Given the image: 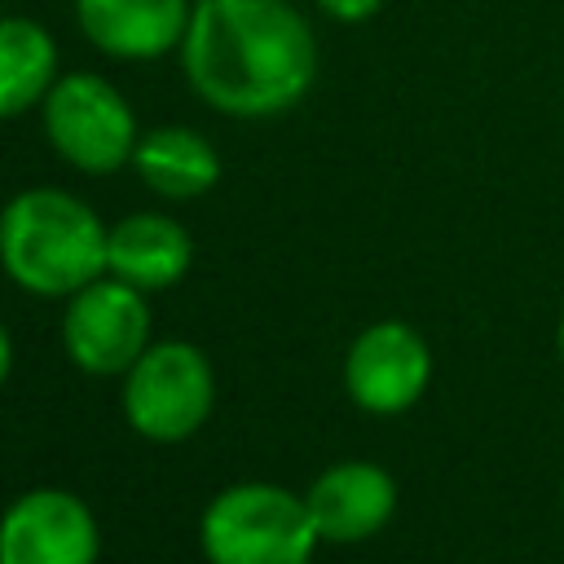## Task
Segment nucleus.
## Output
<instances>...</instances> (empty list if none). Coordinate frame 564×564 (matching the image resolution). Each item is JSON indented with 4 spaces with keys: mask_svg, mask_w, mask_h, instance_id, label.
Returning <instances> with one entry per match:
<instances>
[{
    "mask_svg": "<svg viewBox=\"0 0 564 564\" xmlns=\"http://www.w3.org/2000/svg\"><path fill=\"white\" fill-rule=\"evenodd\" d=\"M317 31L291 0H198L181 40L185 84L229 119H278L317 84Z\"/></svg>",
    "mask_w": 564,
    "mask_h": 564,
    "instance_id": "nucleus-1",
    "label": "nucleus"
},
{
    "mask_svg": "<svg viewBox=\"0 0 564 564\" xmlns=\"http://www.w3.org/2000/svg\"><path fill=\"white\" fill-rule=\"evenodd\" d=\"M101 216L70 189L31 185L0 212V269L31 295L70 300L106 273Z\"/></svg>",
    "mask_w": 564,
    "mask_h": 564,
    "instance_id": "nucleus-2",
    "label": "nucleus"
},
{
    "mask_svg": "<svg viewBox=\"0 0 564 564\" xmlns=\"http://www.w3.org/2000/svg\"><path fill=\"white\" fill-rule=\"evenodd\" d=\"M317 542L304 494L269 480H238L220 489L198 520L207 564H308Z\"/></svg>",
    "mask_w": 564,
    "mask_h": 564,
    "instance_id": "nucleus-3",
    "label": "nucleus"
},
{
    "mask_svg": "<svg viewBox=\"0 0 564 564\" xmlns=\"http://www.w3.org/2000/svg\"><path fill=\"white\" fill-rule=\"evenodd\" d=\"M40 123L57 159L88 176L132 167V150L141 141L132 101L97 70H62L40 101Z\"/></svg>",
    "mask_w": 564,
    "mask_h": 564,
    "instance_id": "nucleus-4",
    "label": "nucleus"
},
{
    "mask_svg": "<svg viewBox=\"0 0 564 564\" xmlns=\"http://www.w3.org/2000/svg\"><path fill=\"white\" fill-rule=\"evenodd\" d=\"M216 405V375L198 344H150L123 375V419L137 436L176 445L189 441Z\"/></svg>",
    "mask_w": 564,
    "mask_h": 564,
    "instance_id": "nucleus-5",
    "label": "nucleus"
},
{
    "mask_svg": "<svg viewBox=\"0 0 564 564\" xmlns=\"http://www.w3.org/2000/svg\"><path fill=\"white\" fill-rule=\"evenodd\" d=\"M62 344L66 357L84 370V375H128L132 361L150 348V304L145 291L101 273L88 286H79L66 300V317H62Z\"/></svg>",
    "mask_w": 564,
    "mask_h": 564,
    "instance_id": "nucleus-6",
    "label": "nucleus"
},
{
    "mask_svg": "<svg viewBox=\"0 0 564 564\" xmlns=\"http://www.w3.org/2000/svg\"><path fill=\"white\" fill-rule=\"evenodd\" d=\"M101 529L70 489H26L0 516V564H97Z\"/></svg>",
    "mask_w": 564,
    "mask_h": 564,
    "instance_id": "nucleus-7",
    "label": "nucleus"
},
{
    "mask_svg": "<svg viewBox=\"0 0 564 564\" xmlns=\"http://www.w3.org/2000/svg\"><path fill=\"white\" fill-rule=\"evenodd\" d=\"M432 379V352L423 335L405 322L366 326L344 357V388L366 414L410 410Z\"/></svg>",
    "mask_w": 564,
    "mask_h": 564,
    "instance_id": "nucleus-8",
    "label": "nucleus"
},
{
    "mask_svg": "<svg viewBox=\"0 0 564 564\" xmlns=\"http://www.w3.org/2000/svg\"><path fill=\"white\" fill-rule=\"evenodd\" d=\"M194 0H75L79 35L115 62H159L181 53Z\"/></svg>",
    "mask_w": 564,
    "mask_h": 564,
    "instance_id": "nucleus-9",
    "label": "nucleus"
},
{
    "mask_svg": "<svg viewBox=\"0 0 564 564\" xmlns=\"http://www.w3.org/2000/svg\"><path fill=\"white\" fill-rule=\"evenodd\" d=\"M304 502H308V516L322 542H366L392 520L397 480L379 463L348 458V463L326 467L308 485Z\"/></svg>",
    "mask_w": 564,
    "mask_h": 564,
    "instance_id": "nucleus-10",
    "label": "nucleus"
},
{
    "mask_svg": "<svg viewBox=\"0 0 564 564\" xmlns=\"http://www.w3.org/2000/svg\"><path fill=\"white\" fill-rule=\"evenodd\" d=\"M189 264H194V238L176 216L132 212L110 225L106 273L141 291H163V286H176L189 273Z\"/></svg>",
    "mask_w": 564,
    "mask_h": 564,
    "instance_id": "nucleus-11",
    "label": "nucleus"
},
{
    "mask_svg": "<svg viewBox=\"0 0 564 564\" xmlns=\"http://www.w3.org/2000/svg\"><path fill=\"white\" fill-rule=\"evenodd\" d=\"M132 172L159 198L189 203L220 181V154L198 128L159 123V128L141 132V141L132 150Z\"/></svg>",
    "mask_w": 564,
    "mask_h": 564,
    "instance_id": "nucleus-12",
    "label": "nucleus"
},
{
    "mask_svg": "<svg viewBox=\"0 0 564 564\" xmlns=\"http://www.w3.org/2000/svg\"><path fill=\"white\" fill-rule=\"evenodd\" d=\"M57 75L53 31L26 13H0V123L40 110Z\"/></svg>",
    "mask_w": 564,
    "mask_h": 564,
    "instance_id": "nucleus-13",
    "label": "nucleus"
},
{
    "mask_svg": "<svg viewBox=\"0 0 564 564\" xmlns=\"http://www.w3.org/2000/svg\"><path fill=\"white\" fill-rule=\"evenodd\" d=\"M326 18H335V22H344V26H357V22H370L388 0H313Z\"/></svg>",
    "mask_w": 564,
    "mask_h": 564,
    "instance_id": "nucleus-14",
    "label": "nucleus"
},
{
    "mask_svg": "<svg viewBox=\"0 0 564 564\" xmlns=\"http://www.w3.org/2000/svg\"><path fill=\"white\" fill-rule=\"evenodd\" d=\"M9 366H13V339H9V330L0 326V388H4V379H9Z\"/></svg>",
    "mask_w": 564,
    "mask_h": 564,
    "instance_id": "nucleus-15",
    "label": "nucleus"
},
{
    "mask_svg": "<svg viewBox=\"0 0 564 564\" xmlns=\"http://www.w3.org/2000/svg\"><path fill=\"white\" fill-rule=\"evenodd\" d=\"M560 357H564V317H560Z\"/></svg>",
    "mask_w": 564,
    "mask_h": 564,
    "instance_id": "nucleus-16",
    "label": "nucleus"
},
{
    "mask_svg": "<svg viewBox=\"0 0 564 564\" xmlns=\"http://www.w3.org/2000/svg\"><path fill=\"white\" fill-rule=\"evenodd\" d=\"M194 4H198V0H194Z\"/></svg>",
    "mask_w": 564,
    "mask_h": 564,
    "instance_id": "nucleus-17",
    "label": "nucleus"
}]
</instances>
